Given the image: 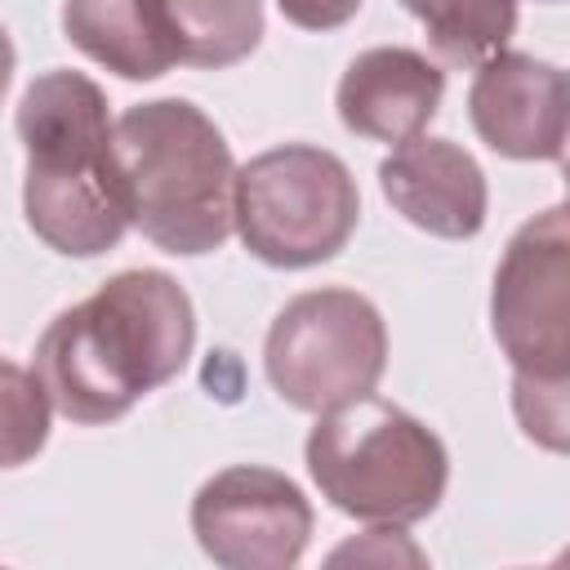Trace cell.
<instances>
[{
	"label": "cell",
	"instance_id": "obj_7",
	"mask_svg": "<svg viewBox=\"0 0 570 570\" xmlns=\"http://www.w3.org/2000/svg\"><path fill=\"white\" fill-rule=\"evenodd\" d=\"M263 365L285 405L325 414L379 387L387 370V325L356 289H307L276 312Z\"/></svg>",
	"mask_w": 570,
	"mask_h": 570
},
{
	"label": "cell",
	"instance_id": "obj_10",
	"mask_svg": "<svg viewBox=\"0 0 570 570\" xmlns=\"http://www.w3.org/2000/svg\"><path fill=\"white\" fill-rule=\"evenodd\" d=\"M379 187L387 205L428 236L468 240L485 227V174L472 151L450 138L414 134L396 142L379 165Z\"/></svg>",
	"mask_w": 570,
	"mask_h": 570
},
{
	"label": "cell",
	"instance_id": "obj_14",
	"mask_svg": "<svg viewBox=\"0 0 570 570\" xmlns=\"http://www.w3.org/2000/svg\"><path fill=\"white\" fill-rule=\"evenodd\" d=\"M450 67H476L517 31V0H401Z\"/></svg>",
	"mask_w": 570,
	"mask_h": 570
},
{
	"label": "cell",
	"instance_id": "obj_6",
	"mask_svg": "<svg viewBox=\"0 0 570 570\" xmlns=\"http://www.w3.org/2000/svg\"><path fill=\"white\" fill-rule=\"evenodd\" d=\"M361 218L352 169L312 142L267 147L236 169L232 227L267 267H316L334 258Z\"/></svg>",
	"mask_w": 570,
	"mask_h": 570
},
{
	"label": "cell",
	"instance_id": "obj_15",
	"mask_svg": "<svg viewBox=\"0 0 570 570\" xmlns=\"http://www.w3.org/2000/svg\"><path fill=\"white\" fill-rule=\"evenodd\" d=\"M49 392L36 370L0 361V468L31 463L49 441Z\"/></svg>",
	"mask_w": 570,
	"mask_h": 570
},
{
	"label": "cell",
	"instance_id": "obj_1",
	"mask_svg": "<svg viewBox=\"0 0 570 570\" xmlns=\"http://www.w3.org/2000/svg\"><path fill=\"white\" fill-rule=\"evenodd\" d=\"M191 347L196 312L187 289L169 272L129 267L49 321L31 370L62 419L98 428L178 379Z\"/></svg>",
	"mask_w": 570,
	"mask_h": 570
},
{
	"label": "cell",
	"instance_id": "obj_13",
	"mask_svg": "<svg viewBox=\"0 0 570 570\" xmlns=\"http://www.w3.org/2000/svg\"><path fill=\"white\" fill-rule=\"evenodd\" d=\"M160 18L187 67H236L263 40V0H160Z\"/></svg>",
	"mask_w": 570,
	"mask_h": 570
},
{
	"label": "cell",
	"instance_id": "obj_4",
	"mask_svg": "<svg viewBox=\"0 0 570 570\" xmlns=\"http://www.w3.org/2000/svg\"><path fill=\"white\" fill-rule=\"evenodd\" d=\"M490 330L512 361V410L530 441L566 450L570 387V223L566 205L534 214L503 249Z\"/></svg>",
	"mask_w": 570,
	"mask_h": 570
},
{
	"label": "cell",
	"instance_id": "obj_2",
	"mask_svg": "<svg viewBox=\"0 0 570 570\" xmlns=\"http://www.w3.org/2000/svg\"><path fill=\"white\" fill-rule=\"evenodd\" d=\"M18 138L27 151V227L67 258L116 249L129 232V214L111 156L107 94L85 71L53 67L22 89Z\"/></svg>",
	"mask_w": 570,
	"mask_h": 570
},
{
	"label": "cell",
	"instance_id": "obj_11",
	"mask_svg": "<svg viewBox=\"0 0 570 570\" xmlns=\"http://www.w3.org/2000/svg\"><path fill=\"white\" fill-rule=\"evenodd\" d=\"M445 94V71L405 45H374L356 53L338 80L334 107L343 129L370 142H405L428 129Z\"/></svg>",
	"mask_w": 570,
	"mask_h": 570
},
{
	"label": "cell",
	"instance_id": "obj_3",
	"mask_svg": "<svg viewBox=\"0 0 570 570\" xmlns=\"http://www.w3.org/2000/svg\"><path fill=\"white\" fill-rule=\"evenodd\" d=\"M111 156L129 227L165 254H209L232 236L236 160L218 125L187 98L125 107L111 120Z\"/></svg>",
	"mask_w": 570,
	"mask_h": 570
},
{
	"label": "cell",
	"instance_id": "obj_8",
	"mask_svg": "<svg viewBox=\"0 0 570 570\" xmlns=\"http://www.w3.org/2000/svg\"><path fill=\"white\" fill-rule=\"evenodd\" d=\"M191 534L223 570H289L307 552L312 503L285 472L232 463L196 490Z\"/></svg>",
	"mask_w": 570,
	"mask_h": 570
},
{
	"label": "cell",
	"instance_id": "obj_16",
	"mask_svg": "<svg viewBox=\"0 0 570 570\" xmlns=\"http://www.w3.org/2000/svg\"><path fill=\"white\" fill-rule=\"evenodd\" d=\"M276 9L285 13V22L303 31H334L347 18H356L361 0H276Z\"/></svg>",
	"mask_w": 570,
	"mask_h": 570
},
{
	"label": "cell",
	"instance_id": "obj_5",
	"mask_svg": "<svg viewBox=\"0 0 570 570\" xmlns=\"http://www.w3.org/2000/svg\"><path fill=\"white\" fill-rule=\"evenodd\" d=\"M303 454L321 499L370 525L432 517L450 481L441 436L374 392L316 414Z\"/></svg>",
	"mask_w": 570,
	"mask_h": 570
},
{
	"label": "cell",
	"instance_id": "obj_9",
	"mask_svg": "<svg viewBox=\"0 0 570 570\" xmlns=\"http://www.w3.org/2000/svg\"><path fill=\"white\" fill-rule=\"evenodd\" d=\"M570 89L557 62L499 49L476 62L468 89V116L476 138L508 160H561L566 156Z\"/></svg>",
	"mask_w": 570,
	"mask_h": 570
},
{
	"label": "cell",
	"instance_id": "obj_12",
	"mask_svg": "<svg viewBox=\"0 0 570 570\" xmlns=\"http://www.w3.org/2000/svg\"><path fill=\"white\" fill-rule=\"evenodd\" d=\"M62 36L125 80H156L178 62L160 0H62Z\"/></svg>",
	"mask_w": 570,
	"mask_h": 570
},
{
	"label": "cell",
	"instance_id": "obj_17",
	"mask_svg": "<svg viewBox=\"0 0 570 570\" xmlns=\"http://www.w3.org/2000/svg\"><path fill=\"white\" fill-rule=\"evenodd\" d=\"M13 62H18V53H13V40H9V31L0 27V98H4L9 80H13Z\"/></svg>",
	"mask_w": 570,
	"mask_h": 570
},
{
	"label": "cell",
	"instance_id": "obj_18",
	"mask_svg": "<svg viewBox=\"0 0 570 570\" xmlns=\"http://www.w3.org/2000/svg\"><path fill=\"white\" fill-rule=\"evenodd\" d=\"M543 4H557V0H543Z\"/></svg>",
	"mask_w": 570,
	"mask_h": 570
}]
</instances>
